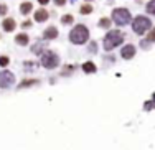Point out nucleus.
<instances>
[{"mask_svg": "<svg viewBox=\"0 0 155 150\" xmlns=\"http://www.w3.org/2000/svg\"><path fill=\"white\" fill-rule=\"evenodd\" d=\"M10 63V60L7 56H0V66H7Z\"/></svg>", "mask_w": 155, "mask_h": 150, "instance_id": "nucleus-19", "label": "nucleus"}, {"mask_svg": "<svg viewBox=\"0 0 155 150\" xmlns=\"http://www.w3.org/2000/svg\"><path fill=\"white\" fill-rule=\"evenodd\" d=\"M147 40H149V41H155V28H153V30L149 33V36H147Z\"/></svg>", "mask_w": 155, "mask_h": 150, "instance_id": "nucleus-21", "label": "nucleus"}, {"mask_svg": "<svg viewBox=\"0 0 155 150\" xmlns=\"http://www.w3.org/2000/svg\"><path fill=\"white\" fill-rule=\"evenodd\" d=\"M147 12H149L150 15H155V0H150V2L147 3Z\"/></svg>", "mask_w": 155, "mask_h": 150, "instance_id": "nucleus-15", "label": "nucleus"}, {"mask_svg": "<svg viewBox=\"0 0 155 150\" xmlns=\"http://www.w3.org/2000/svg\"><path fill=\"white\" fill-rule=\"evenodd\" d=\"M83 71L84 73H96V64L91 63V61H87V63L83 64Z\"/></svg>", "mask_w": 155, "mask_h": 150, "instance_id": "nucleus-13", "label": "nucleus"}, {"mask_svg": "<svg viewBox=\"0 0 155 150\" xmlns=\"http://www.w3.org/2000/svg\"><path fill=\"white\" fill-rule=\"evenodd\" d=\"M43 36H45L46 40H53L58 36V28L56 27H48L45 30V33H43Z\"/></svg>", "mask_w": 155, "mask_h": 150, "instance_id": "nucleus-9", "label": "nucleus"}, {"mask_svg": "<svg viewBox=\"0 0 155 150\" xmlns=\"http://www.w3.org/2000/svg\"><path fill=\"white\" fill-rule=\"evenodd\" d=\"M2 27H3V30H5V31H13V30H15V27H17V23H15L13 18H5L3 23H2Z\"/></svg>", "mask_w": 155, "mask_h": 150, "instance_id": "nucleus-8", "label": "nucleus"}, {"mask_svg": "<svg viewBox=\"0 0 155 150\" xmlns=\"http://www.w3.org/2000/svg\"><path fill=\"white\" fill-rule=\"evenodd\" d=\"M7 10H8V8H7V5H5V3H0V15H5V13H7Z\"/></svg>", "mask_w": 155, "mask_h": 150, "instance_id": "nucleus-20", "label": "nucleus"}, {"mask_svg": "<svg viewBox=\"0 0 155 150\" xmlns=\"http://www.w3.org/2000/svg\"><path fill=\"white\" fill-rule=\"evenodd\" d=\"M87 38H89V31L84 25H76L69 33V40L74 45H83V43L87 41Z\"/></svg>", "mask_w": 155, "mask_h": 150, "instance_id": "nucleus-1", "label": "nucleus"}, {"mask_svg": "<svg viewBox=\"0 0 155 150\" xmlns=\"http://www.w3.org/2000/svg\"><path fill=\"white\" fill-rule=\"evenodd\" d=\"M31 8H33V5H31L30 2H23V3L20 5V12L23 13V15H27V13H30V12H31Z\"/></svg>", "mask_w": 155, "mask_h": 150, "instance_id": "nucleus-12", "label": "nucleus"}, {"mask_svg": "<svg viewBox=\"0 0 155 150\" xmlns=\"http://www.w3.org/2000/svg\"><path fill=\"white\" fill-rule=\"evenodd\" d=\"M109 25H110V20H109V18H101V20H99V27L109 28Z\"/></svg>", "mask_w": 155, "mask_h": 150, "instance_id": "nucleus-17", "label": "nucleus"}, {"mask_svg": "<svg viewBox=\"0 0 155 150\" xmlns=\"http://www.w3.org/2000/svg\"><path fill=\"white\" fill-rule=\"evenodd\" d=\"M15 83V76L10 71H2L0 73V87H8Z\"/></svg>", "mask_w": 155, "mask_h": 150, "instance_id": "nucleus-6", "label": "nucleus"}, {"mask_svg": "<svg viewBox=\"0 0 155 150\" xmlns=\"http://www.w3.org/2000/svg\"><path fill=\"white\" fill-rule=\"evenodd\" d=\"M122 41H124V35L120 33L119 30H110L109 33L104 36V50L110 51V50L116 48L117 45H120Z\"/></svg>", "mask_w": 155, "mask_h": 150, "instance_id": "nucleus-2", "label": "nucleus"}, {"mask_svg": "<svg viewBox=\"0 0 155 150\" xmlns=\"http://www.w3.org/2000/svg\"><path fill=\"white\" fill-rule=\"evenodd\" d=\"M112 20L117 25H127L130 21V12L127 8H116L112 10Z\"/></svg>", "mask_w": 155, "mask_h": 150, "instance_id": "nucleus-5", "label": "nucleus"}, {"mask_svg": "<svg viewBox=\"0 0 155 150\" xmlns=\"http://www.w3.org/2000/svg\"><path fill=\"white\" fill-rule=\"evenodd\" d=\"M61 21H63L64 25H69V23H73V15H64V17L61 18Z\"/></svg>", "mask_w": 155, "mask_h": 150, "instance_id": "nucleus-18", "label": "nucleus"}, {"mask_svg": "<svg viewBox=\"0 0 155 150\" xmlns=\"http://www.w3.org/2000/svg\"><path fill=\"white\" fill-rule=\"evenodd\" d=\"M33 84H38V81H36V79H27V81H21V84L18 87H28V86H33Z\"/></svg>", "mask_w": 155, "mask_h": 150, "instance_id": "nucleus-14", "label": "nucleus"}, {"mask_svg": "<svg viewBox=\"0 0 155 150\" xmlns=\"http://www.w3.org/2000/svg\"><path fill=\"white\" fill-rule=\"evenodd\" d=\"M15 41H17V45L25 46V45H28L30 38H28V35H27V33H18V35L15 36Z\"/></svg>", "mask_w": 155, "mask_h": 150, "instance_id": "nucleus-11", "label": "nucleus"}, {"mask_svg": "<svg viewBox=\"0 0 155 150\" xmlns=\"http://www.w3.org/2000/svg\"><path fill=\"white\" fill-rule=\"evenodd\" d=\"M41 64L48 69H53L60 64V58H58V54L53 53V51H45V53L41 54Z\"/></svg>", "mask_w": 155, "mask_h": 150, "instance_id": "nucleus-4", "label": "nucleus"}, {"mask_svg": "<svg viewBox=\"0 0 155 150\" xmlns=\"http://www.w3.org/2000/svg\"><path fill=\"white\" fill-rule=\"evenodd\" d=\"M150 27H152V21H150V18L143 17V15H139L134 18V21H132V28H134V31L137 35H143L145 31L150 30Z\"/></svg>", "mask_w": 155, "mask_h": 150, "instance_id": "nucleus-3", "label": "nucleus"}, {"mask_svg": "<svg viewBox=\"0 0 155 150\" xmlns=\"http://www.w3.org/2000/svg\"><path fill=\"white\" fill-rule=\"evenodd\" d=\"M30 25H31V21H23V23H21V27H30Z\"/></svg>", "mask_w": 155, "mask_h": 150, "instance_id": "nucleus-23", "label": "nucleus"}, {"mask_svg": "<svg viewBox=\"0 0 155 150\" xmlns=\"http://www.w3.org/2000/svg\"><path fill=\"white\" fill-rule=\"evenodd\" d=\"M48 17H50V15H48V12L45 8H40V10H36V12H35V20L36 21H45V20H48Z\"/></svg>", "mask_w": 155, "mask_h": 150, "instance_id": "nucleus-10", "label": "nucleus"}, {"mask_svg": "<svg viewBox=\"0 0 155 150\" xmlns=\"http://www.w3.org/2000/svg\"><path fill=\"white\" fill-rule=\"evenodd\" d=\"M91 12H93V7L91 5H87V3L86 5H81V13H83V15H87V13H91Z\"/></svg>", "mask_w": 155, "mask_h": 150, "instance_id": "nucleus-16", "label": "nucleus"}, {"mask_svg": "<svg viewBox=\"0 0 155 150\" xmlns=\"http://www.w3.org/2000/svg\"><path fill=\"white\" fill-rule=\"evenodd\" d=\"M54 3H56V5H64V3H66V0H54Z\"/></svg>", "mask_w": 155, "mask_h": 150, "instance_id": "nucleus-22", "label": "nucleus"}, {"mask_svg": "<svg viewBox=\"0 0 155 150\" xmlns=\"http://www.w3.org/2000/svg\"><path fill=\"white\" fill-rule=\"evenodd\" d=\"M38 2H40V3H41V5H46V3H48V2H50V0H38Z\"/></svg>", "mask_w": 155, "mask_h": 150, "instance_id": "nucleus-25", "label": "nucleus"}, {"mask_svg": "<svg viewBox=\"0 0 155 150\" xmlns=\"http://www.w3.org/2000/svg\"><path fill=\"white\" fill-rule=\"evenodd\" d=\"M135 54V46L134 45H125L122 51H120V56L124 58V60H130V58H134Z\"/></svg>", "mask_w": 155, "mask_h": 150, "instance_id": "nucleus-7", "label": "nucleus"}, {"mask_svg": "<svg viewBox=\"0 0 155 150\" xmlns=\"http://www.w3.org/2000/svg\"><path fill=\"white\" fill-rule=\"evenodd\" d=\"M89 50H91V51H96V43H91V46H89Z\"/></svg>", "mask_w": 155, "mask_h": 150, "instance_id": "nucleus-24", "label": "nucleus"}]
</instances>
